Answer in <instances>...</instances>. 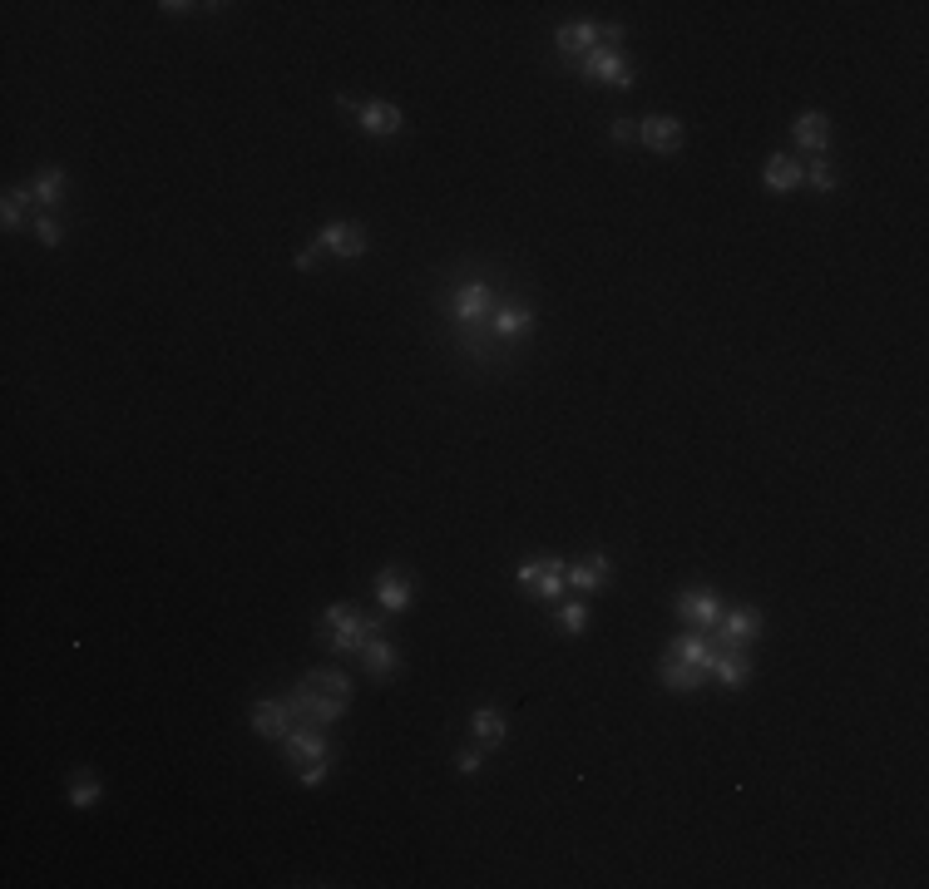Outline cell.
Listing matches in <instances>:
<instances>
[{
	"label": "cell",
	"mask_w": 929,
	"mask_h": 889,
	"mask_svg": "<svg viewBox=\"0 0 929 889\" xmlns=\"http://www.w3.org/2000/svg\"><path fill=\"white\" fill-rule=\"evenodd\" d=\"M371 633H381V623H376L371 613H356V608H346V603H332V608L322 613V643L332 647V652H361V643H366Z\"/></svg>",
	"instance_id": "cell-1"
},
{
	"label": "cell",
	"mask_w": 929,
	"mask_h": 889,
	"mask_svg": "<svg viewBox=\"0 0 929 889\" xmlns=\"http://www.w3.org/2000/svg\"><path fill=\"white\" fill-rule=\"evenodd\" d=\"M282 751H287V761L302 771V766H312V761H322V756H332V741H327V727H312V722H297V727L282 736Z\"/></svg>",
	"instance_id": "cell-2"
},
{
	"label": "cell",
	"mask_w": 929,
	"mask_h": 889,
	"mask_svg": "<svg viewBox=\"0 0 929 889\" xmlns=\"http://www.w3.org/2000/svg\"><path fill=\"white\" fill-rule=\"evenodd\" d=\"M757 633H761V613L752 603H742V608L717 618V647H747Z\"/></svg>",
	"instance_id": "cell-3"
},
{
	"label": "cell",
	"mask_w": 929,
	"mask_h": 889,
	"mask_svg": "<svg viewBox=\"0 0 929 889\" xmlns=\"http://www.w3.org/2000/svg\"><path fill=\"white\" fill-rule=\"evenodd\" d=\"M495 307H490V282H480V277H470L460 292H455V302H450V317L460 326H475V322H485Z\"/></svg>",
	"instance_id": "cell-4"
},
{
	"label": "cell",
	"mask_w": 929,
	"mask_h": 889,
	"mask_svg": "<svg viewBox=\"0 0 929 889\" xmlns=\"http://www.w3.org/2000/svg\"><path fill=\"white\" fill-rule=\"evenodd\" d=\"M677 618H687V623H697V628H717L722 598H717L712 588H682V593H677Z\"/></svg>",
	"instance_id": "cell-5"
},
{
	"label": "cell",
	"mask_w": 929,
	"mask_h": 889,
	"mask_svg": "<svg viewBox=\"0 0 929 889\" xmlns=\"http://www.w3.org/2000/svg\"><path fill=\"white\" fill-rule=\"evenodd\" d=\"M707 672H712L717 687H727V692H742V687L752 682V662H747L742 647H717V657L707 662Z\"/></svg>",
	"instance_id": "cell-6"
},
{
	"label": "cell",
	"mask_w": 929,
	"mask_h": 889,
	"mask_svg": "<svg viewBox=\"0 0 929 889\" xmlns=\"http://www.w3.org/2000/svg\"><path fill=\"white\" fill-rule=\"evenodd\" d=\"M356 124L371 139H391V134H401V109L386 99H366V104H356Z\"/></svg>",
	"instance_id": "cell-7"
},
{
	"label": "cell",
	"mask_w": 929,
	"mask_h": 889,
	"mask_svg": "<svg viewBox=\"0 0 929 889\" xmlns=\"http://www.w3.org/2000/svg\"><path fill=\"white\" fill-rule=\"evenodd\" d=\"M248 722H253V731H257V736H267V741H282L287 731L297 727V717H292L287 697H282V702H253Z\"/></svg>",
	"instance_id": "cell-8"
},
{
	"label": "cell",
	"mask_w": 929,
	"mask_h": 889,
	"mask_svg": "<svg viewBox=\"0 0 929 889\" xmlns=\"http://www.w3.org/2000/svg\"><path fill=\"white\" fill-rule=\"evenodd\" d=\"M638 139L653 154H673L677 144H682V124H677L673 114H648V119H638Z\"/></svg>",
	"instance_id": "cell-9"
},
{
	"label": "cell",
	"mask_w": 929,
	"mask_h": 889,
	"mask_svg": "<svg viewBox=\"0 0 929 889\" xmlns=\"http://www.w3.org/2000/svg\"><path fill=\"white\" fill-rule=\"evenodd\" d=\"M584 75H593V80H603V84H618V89L633 84V70L623 65V55L618 50H603V45L584 55Z\"/></svg>",
	"instance_id": "cell-10"
},
{
	"label": "cell",
	"mask_w": 929,
	"mask_h": 889,
	"mask_svg": "<svg viewBox=\"0 0 929 889\" xmlns=\"http://www.w3.org/2000/svg\"><path fill=\"white\" fill-rule=\"evenodd\" d=\"M791 139H796L806 154H821V149L831 144V119H826L821 109H806V114L791 124Z\"/></svg>",
	"instance_id": "cell-11"
},
{
	"label": "cell",
	"mask_w": 929,
	"mask_h": 889,
	"mask_svg": "<svg viewBox=\"0 0 929 889\" xmlns=\"http://www.w3.org/2000/svg\"><path fill=\"white\" fill-rule=\"evenodd\" d=\"M317 247H327V252H337V257H361V252H366V233H361L356 223H327V228L317 233Z\"/></svg>",
	"instance_id": "cell-12"
},
{
	"label": "cell",
	"mask_w": 929,
	"mask_h": 889,
	"mask_svg": "<svg viewBox=\"0 0 929 889\" xmlns=\"http://www.w3.org/2000/svg\"><path fill=\"white\" fill-rule=\"evenodd\" d=\"M761 178H766V188H771V193H791V188L806 178V163H796L791 154H771V159H766V168H761Z\"/></svg>",
	"instance_id": "cell-13"
},
{
	"label": "cell",
	"mask_w": 929,
	"mask_h": 889,
	"mask_svg": "<svg viewBox=\"0 0 929 889\" xmlns=\"http://www.w3.org/2000/svg\"><path fill=\"white\" fill-rule=\"evenodd\" d=\"M574 588H584V593H598L608 578H613V559L608 554H589L584 564H569V573H564Z\"/></svg>",
	"instance_id": "cell-14"
},
{
	"label": "cell",
	"mask_w": 929,
	"mask_h": 889,
	"mask_svg": "<svg viewBox=\"0 0 929 889\" xmlns=\"http://www.w3.org/2000/svg\"><path fill=\"white\" fill-rule=\"evenodd\" d=\"M376 603H381L386 613H406V608H411V583H406L396 568L376 573Z\"/></svg>",
	"instance_id": "cell-15"
},
{
	"label": "cell",
	"mask_w": 929,
	"mask_h": 889,
	"mask_svg": "<svg viewBox=\"0 0 929 889\" xmlns=\"http://www.w3.org/2000/svg\"><path fill=\"white\" fill-rule=\"evenodd\" d=\"M668 657H677V662H692V667H702V672H707V662L717 657V638H707V633H682V638L668 647Z\"/></svg>",
	"instance_id": "cell-16"
},
{
	"label": "cell",
	"mask_w": 929,
	"mask_h": 889,
	"mask_svg": "<svg viewBox=\"0 0 929 889\" xmlns=\"http://www.w3.org/2000/svg\"><path fill=\"white\" fill-rule=\"evenodd\" d=\"M361 662H366V672H371V677H391L401 657H396V643H391V638L371 633V638L361 643Z\"/></svg>",
	"instance_id": "cell-17"
},
{
	"label": "cell",
	"mask_w": 929,
	"mask_h": 889,
	"mask_svg": "<svg viewBox=\"0 0 929 889\" xmlns=\"http://www.w3.org/2000/svg\"><path fill=\"white\" fill-rule=\"evenodd\" d=\"M529 326H534V312H529V307H495V312H490V331H495L500 341L529 336Z\"/></svg>",
	"instance_id": "cell-18"
},
{
	"label": "cell",
	"mask_w": 929,
	"mask_h": 889,
	"mask_svg": "<svg viewBox=\"0 0 929 889\" xmlns=\"http://www.w3.org/2000/svg\"><path fill=\"white\" fill-rule=\"evenodd\" d=\"M554 45H559L564 55H589V50H598V25H589V20H574V25H559V35H554Z\"/></svg>",
	"instance_id": "cell-19"
},
{
	"label": "cell",
	"mask_w": 929,
	"mask_h": 889,
	"mask_svg": "<svg viewBox=\"0 0 929 889\" xmlns=\"http://www.w3.org/2000/svg\"><path fill=\"white\" fill-rule=\"evenodd\" d=\"M564 573H569V564H564V559H544V564H539V578H534V588H529V593H534V598H544V603H559V598H564V583H569Z\"/></svg>",
	"instance_id": "cell-20"
},
{
	"label": "cell",
	"mask_w": 929,
	"mask_h": 889,
	"mask_svg": "<svg viewBox=\"0 0 929 889\" xmlns=\"http://www.w3.org/2000/svg\"><path fill=\"white\" fill-rule=\"evenodd\" d=\"M470 727H475V736H480L485 746H505V736H509V722H505L500 707H475Z\"/></svg>",
	"instance_id": "cell-21"
},
{
	"label": "cell",
	"mask_w": 929,
	"mask_h": 889,
	"mask_svg": "<svg viewBox=\"0 0 929 889\" xmlns=\"http://www.w3.org/2000/svg\"><path fill=\"white\" fill-rule=\"evenodd\" d=\"M663 687H673V692H692V687H702V667L677 662V657H663Z\"/></svg>",
	"instance_id": "cell-22"
},
{
	"label": "cell",
	"mask_w": 929,
	"mask_h": 889,
	"mask_svg": "<svg viewBox=\"0 0 929 889\" xmlns=\"http://www.w3.org/2000/svg\"><path fill=\"white\" fill-rule=\"evenodd\" d=\"M30 193H35L40 208H60V198H65V173H60V168H45V173L35 178Z\"/></svg>",
	"instance_id": "cell-23"
},
{
	"label": "cell",
	"mask_w": 929,
	"mask_h": 889,
	"mask_svg": "<svg viewBox=\"0 0 929 889\" xmlns=\"http://www.w3.org/2000/svg\"><path fill=\"white\" fill-rule=\"evenodd\" d=\"M307 682H312V687H322L327 697H341V702H351V677H346L341 667H317V672H307Z\"/></svg>",
	"instance_id": "cell-24"
},
{
	"label": "cell",
	"mask_w": 929,
	"mask_h": 889,
	"mask_svg": "<svg viewBox=\"0 0 929 889\" xmlns=\"http://www.w3.org/2000/svg\"><path fill=\"white\" fill-rule=\"evenodd\" d=\"M99 801H104V781H99V776L85 771V776L70 781V806L75 810H89V806H99Z\"/></svg>",
	"instance_id": "cell-25"
},
{
	"label": "cell",
	"mask_w": 929,
	"mask_h": 889,
	"mask_svg": "<svg viewBox=\"0 0 929 889\" xmlns=\"http://www.w3.org/2000/svg\"><path fill=\"white\" fill-rule=\"evenodd\" d=\"M30 203H35V193H25V188H10V193H5V208H0V223H5V228L15 233V228L25 223V208H30Z\"/></svg>",
	"instance_id": "cell-26"
},
{
	"label": "cell",
	"mask_w": 929,
	"mask_h": 889,
	"mask_svg": "<svg viewBox=\"0 0 929 889\" xmlns=\"http://www.w3.org/2000/svg\"><path fill=\"white\" fill-rule=\"evenodd\" d=\"M559 623H564L569 633H584V628H589V603H564V608H559Z\"/></svg>",
	"instance_id": "cell-27"
},
{
	"label": "cell",
	"mask_w": 929,
	"mask_h": 889,
	"mask_svg": "<svg viewBox=\"0 0 929 889\" xmlns=\"http://www.w3.org/2000/svg\"><path fill=\"white\" fill-rule=\"evenodd\" d=\"M806 178H811V183H816L821 193H831V188H836V168H831V163H826V159L806 163Z\"/></svg>",
	"instance_id": "cell-28"
},
{
	"label": "cell",
	"mask_w": 929,
	"mask_h": 889,
	"mask_svg": "<svg viewBox=\"0 0 929 889\" xmlns=\"http://www.w3.org/2000/svg\"><path fill=\"white\" fill-rule=\"evenodd\" d=\"M327 771H332V756H322V761L302 766V786H322V781H327Z\"/></svg>",
	"instance_id": "cell-29"
},
{
	"label": "cell",
	"mask_w": 929,
	"mask_h": 889,
	"mask_svg": "<svg viewBox=\"0 0 929 889\" xmlns=\"http://www.w3.org/2000/svg\"><path fill=\"white\" fill-rule=\"evenodd\" d=\"M618 144H633L638 139V119H613V129H608Z\"/></svg>",
	"instance_id": "cell-30"
},
{
	"label": "cell",
	"mask_w": 929,
	"mask_h": 889,
	"mask_svg": "<svg viewBox=\"0 0 929 889\" xmlns=\"http://www.w3.org/2000/svg\"><path fill=\"white\" fill-rule=\"evenodd\" d=\"M480 766H485V756H480V751H460V756H455V771H460V776H475Z\"/></svg>",
	"instance_id": "cell-31"
},
{
	"label": "cell",
	"mask_w": 929,
	"mask_h": 889,
	"mask_svg": "<svg viewBox=\"0 0 929 889\" xmlns=\"http://www.w3.org/2000/svg\"><path fill=\"white\" fill-rule=\"evenodd\" d=\"M35 238L45 247H55L60 243V223H55V218H40V223H35Z\"/></svg>",
	"instance_id": "cell-32"
},
{
	"label": "cell",
	"mask_w": 929,
	"mask_h": 889,
	"mask_svg": "<svg viewBox=\"0 0 929 889\" xmlns=\"http://www.w3.org/2000/svg\"><path fill=\"white\" fill-rule=\"evenodd\" d=\"M317 257H322V247L307 243L302 252H297V267H302V272H312V267H317Z\"/></svg>",
	"instance_id": "cell-33"
},
{
	"label": "cell",
	"mask_w": 929,
	"mask_h": 889,
	"mask_svg": "<svg viewBox=\"0 0 929 889\" xmlns=\"http://www.w3.org/2000/svg\"><path fill=\"white\" fill-rule=\"evenodd\" d=\"M539 564H544V559H524V564H519V583H524V588H534V578H539Z\"/></svg>",
	"instance_id": "cell-34"
}]
</instances>
